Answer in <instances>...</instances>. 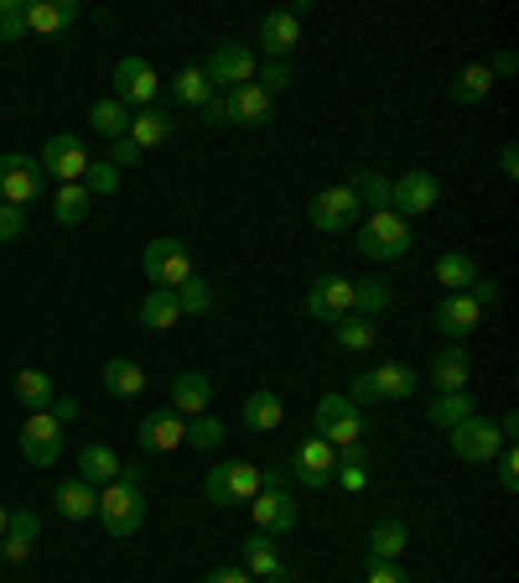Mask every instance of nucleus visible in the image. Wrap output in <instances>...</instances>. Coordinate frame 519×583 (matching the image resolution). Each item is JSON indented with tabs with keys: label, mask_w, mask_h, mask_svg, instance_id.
I'll use <instances>...</instances> for the list:
<instances>
[{
	"label": "nucleus",
	"mask_w": 519,
	"mask_h": 583,
	"mask_svg": "<svg viewBox=\"0 0 519 583\" xmlns=\"http://www.w3.org/2000/svg\"><path fill=\"white\" fill-rule=\"evenodd\" d=\"M416 386H421V375L410 370L406 359H385V365H375L369 375H353L348 402L353 406H363V402H406Z\"/></svg>",
	"instance_id": "f257e3e1"
},
{
	"label": "nucleus",
	"mask_w": 519,
	"mask_h": 583,
	"mask_svg": "<svg viewBox=\"0 0 519 583\" xmlns=\"http://www.w3.org/2000/svg\"><path fill=\"white\" fill-rule=\"evenodd\" d=\"M317 422V437L322 443H332L338 454L343 448H353V443H363V433H369V417H363V406H353L348 396H322L312 412Z\"/></svg>",
	"instance_id": "f03ea898"
},
{
	"label": "nucleus",
	"mask_w": 519,
	"mask_h": 583,
	"mask_svg": "<svg viewBox=\"0 0 519 583\" xmlns=\"http://www.w3.org/2000/svg\"><path fill=\"white\" fill-rule=\"evenodd\" d=\"M94 516L104 521V532H110V536H136L146 526V490L114 480V485L99 490V511H94Z\"/></svg>",
	"instance_id": "7ed1b4c3"
},
{
	"label": "nucleus",
	"mask_w": 519,
	"mask_h": 583,
	"mask_svg": "<svg viewBox=\"0 0 519 583\" xmlns=\"http://www.w3.org/2000/svg\"><path fill=\"white\" fill-rule=\"evenodd\" d=\"M250 511H254V526L266 536H286L297 526V501H291L281 470H260V495L250 501Z\"/></svg>",
	"instance_id": "20e7f679"
},
{
	"label": "nucleus",
	"mask_w": 519,
	"mask_h": 583,
	"mask_svg": "<svg viewBox=\"0 0 519 583\" xmlns=\"http://www.w3.org/2000/svg\"><path fill=\"white\" fill-rule=\"evenodd\" d=\"M141 271L151 287L161 292H177L182 281L192 276V250L182 240H172V235H161V240L146 245V256H141Z\"/></svg>",
	"instance_id": "39448f33"
},
{
	"label": "nucleus",
	"mask_w": 519,
	"mask_h": 583,
	"mask_svg": "<svg viewBox=\"0 0 519 583\" xmlns=\"http://www.w3.org/2000/svg\"><path fill=\"white\" fill-rule=\"evenodd\" d=\"M42 188H48V172H42L37 157H27V151H6L0 157V204L27 209V204L42 198Z\"/></svg>",
	"instance_id": "423d86ee"
},
{
	"label": "nucleus",
	"mask_w": 519,
	"mask_h": 583,
	"mask_svg": "<svg viewBox=\"0 0 519 583\" xmlns=\"http://www.w3.org/2000/svg\"><path fill=\"white\" fill-rule=\"evenodd\" d=\"M359 250L369 260H400L410 250V225L395 209H379L359 225Z\"/></svg>",
	"instance_id": "0eeeda50"
},
{
	"label": "nucleus",
	"mask_w": 519,
	"mask_h": 583,
	"mask_svg": "<svg viewBox=\"0 0 519 583\" xmlns=\"http://www.w3.org/2000/svg\"><path fill=\"white\" fill-rule=\"evenodd\" d=\"M203 495L213 505L254 501V495H260V470H254V464H244V458H223V464H213V470H208Z\"/></svg>",
	"instance_id": "6e6552de"
},
{
	"label": "nucleus",
	"mask_w": 519,
	"mask_h": 583,
	"mask_svg": "<svg viewBox=\"0 0 519 583\" xmlns=\"http://www.w3.org/2000/svg\"><path fill=\"white\" fill-rule=\"evenodd\" d=\"M441 204V178L437 172H426V167H410V172H400V178L390 182V209L400 214V219H416V214H431Z\"/></svg>",
	"instance_id": "1a4fd4ad"
},
{
	"label": "nucleus",
	"mask_w": 519,
	"mask_h": 583,
	"mask_svg": "<svg viewBox=\"0 0 519 583\" xmlns=\"http://www.w3.org/2000/svg\"><path fill=\"white\" fill-rule=\"evenodd\" d=\"M359 214H363V204L348 182H332V188H322V194L307 204V219H312V229H322V235H338V229L359 225Z\"/></svg>",
	"instance_id": "9d476101"
},
{
	"label": "nucleus",
	"mask_w": 519,
	"mask_h": 583,
	"mask_svg": "<svg viewBox=\"0 0 519 583\" xmlns=\"http://www.w3.org/2000/svg\"><path fill=\"white\" fill-rule=\"evenodd\" d=\"M21 454H27V464H37V470L58 464V458H63V422L52 417V412H32V417L21 422Z\"/></svg>",
	"instance_id": "9b49d317"
},
{
	"label": "nucleus",
	"mask_w": 519,
	"mask_h": 583,
	"mask_svg": "<svg viewBox=\"0 0 519 583\" xmlns=\"http://www.w3.org/2000/svg\"><path fill=\"white\" fill-rule=\"evenodd\" d=\"M447 437H452V454L462 458V464H493V458H499V448H503L499 422H488V417L457 422Z\"/></svg>",
	"instance_id": "f8f14e48"
},
{
	"label": "nucleus",
	"mask_w": 519,
	"mask_h": 583,
	"mask_svg": "<svg viewBox=\"0 0 519 583\" xmlns=\"http://www.w3.org/2000/svg\"><path fill=\"white\" fill-rule=\"evenodd\" d=\"M307 313H312L317 324H338V318H348L353 313V281L338 271H322L312 281V292H307Z\"/></svg>",
	"instance_id": "ddd939ff"
},
{
	"label": "nucleus",
	"mask_w": 519,
	"mask_h": 583,
	"mask_svg": "<svg viewBox=\"0 0 519 583\" xmlns=\"http://www.w3.org/2000/svg\"><path fill=\"white\" fill-rule=\"evenodd\" d=\"M203 73H208V83L213 89H239V83H254V52L244 48V42H219L213 48V58L203 63Z\"/></svg>",
	"instance_id": "4468645a"
},
{
	"label": "nucleus",
	"mask_w": 519,
	"mask_h": 583,
	"mask_svg": "<svg viewBox=\"0 0 519 583\" xmlns=\"http://www.w3.org/2000/svg\"><path fill=\"white\" fill-rule=\"evenodd\" d=\"M332 470H338V448L322 443V437H301L297 454H291V474H297L307 490H328L332 485Z\"/></svg>",
	"instance_id": "2eb2a0df"
},
{
	"label": "nucleus",
	"mask_w": 519,
	"mask_h": 583,
	"mask_svg": "<svg viewBox=\"0 0 519 583\" xmlns=\"http://www.w3.org/2000/svg\"><path fill=\"white\" fill-rule=\"evenodd\" d=\"M114 99L120 105H141V110H151L157 105V68L146 63V58H120L114 63Z\"/></svg>",
	"instance_id": "dca6fc26"
},
{
	"label": "nucleus",
	"mask_w": 519,
	"mask_h": 583,
	"mask_svg": "<svg viewBox=\"0 0 519 583\" xmlns=\"http://www.w3.org/2000/svg\"><path fill=\"white\" fill-rule=\"evenodd\" d=\"M223 110H229V126L254 130V126H270L276 99H270L260 83H239V89H229V95H223Z\"/></svg>",
	"instance_id": "f3484780"
},
{
	"label": "nucleus",
	"mask_w": 519,
	"mask_h": 583,
	"mask_svg": "<svg viewBox=\"0 0 519 583\" xmlns=\"http://www.w3.org/2000/svg\"><path fill=\"white\" fill-rule=\"evenodd\" d=\"M42 172H52L58 182H79L83 167H89V151H83L79 136H48V146H42Z\"/></svg>",
	"instance_id": "a211bd4d"
},
{
	"label": "nucleus",
	"mask_w": 519,
	"mask_h": 583,
	"mask_svg": "<svg viewBox=\"0 0 519 583\" xmlns=\"http://www.w3.org/2000/svg\"><path fill=\"white\" fill-rule=\"evenodd\" d=\"M136 437H141L146 454H172V448H182V437H188V417H177L172 406L167 412H146Z\"/></svg>",
	"instance_id": "6ab92c4d"
},
{
	"label": "nucleus",
	"mask_w": 519,
	"mask_h": 583,
	"mask_svg": "<svg viewBox=\"0 0 519 583\" xmlns=\"http://www.w3.org/2000/svg\"><path fill=\"white\" fill-rule=\"evenodd\" d=\"M79 17V0H27V37H58Z\"/></svg>",
	"instance_id": "aec40b11"
},
{
	"label": "nucleus",
	"mask_w": 519,
	"mask_h": 583,
	"mask_svg": "<svg viewBox=\"0 0 519 583\" xmlns=\"http://www.w3.org/2000/svg\"><path fill=\"white\" fill-rule=\"evenodd\" d=\"M301 17H307V6H291V11H270L266 21H260V48L270 52V58H281L301 42Z\"/></svg>",
	"instance_id": "412c9836"
},
{
	"label": "nucleus",
	"mask_w": 519,
	"mask_h": 583,
	"mask_svg": "<svg viewBox=\"0 0 519 583\" xmlns=\"http://www.w3.org/2000/svg\"><path fill=\"white\" fill-rule=\"evenodd\" d=\"M37 536H42V516H37L32 505H27V511H11L6 536H0V557H6V563H27L37 547Z\"/></svg>",
	"instance_id": "4be33fe9"
},
{
	"label": "nucleus",
	"mask_w": 519,
	"mask_h": 583,
	"mask_svg": "<svg viewBox=\"0 0 519 583\" xmlns=\"http://www.w3.org/2000/svg\"><path fill=\"white\" fill-rule=\"evenodd\" d=\"M431 318H437V328H441V334H452V339H462V334H472V328L483 324V308L472 303L468 292H447V297L437 303V313H431Z\"/></svg>",
	"instance_id": "5701e85b"
},
{
	"label": "nucleus",
	"mask_w": 519,
	"mask_h": 583,
	"mask_svg": "<svg viewBox=\"0 0 519 583\" xmlns=\"http://www.w3.org/2000/svg\"><path fill=\"white\" fill-rule=\"evenodd\" d=\"M208 406H213V381L203 370H182L172 381V412L177 417H203Z\"/></svg>",
	"instance_id": "b1692460"
},
{
	"label": "nucleus",
	"mask_w": 519,
	"mask_h": 583,
	"mask_svg": "<svg viewBox=\"0 0 519 583\" xmlns=\"http://www.w3.org/2000/svg\"><path fill=\"white\" fill-rule=\"evenodd\" d=\"M406 542H410L406 521L385 516L375 532H369V542H363V557H369V563H400V557H406Z\"/></svg>",
	"instance_id": "393cba45"
},
{
	"label": "nucleus",
	"mask_w": 519,
	"mask_h": 583,
	"mask_svg": "<svg viewBox=\"0 0 519 583\" xmlns=\"http://www.w3.org/2000/svg\"><path fill=\"white\" fill-rule=\"evenodd\" d=\"M468 375H472V359L462 344H447V349H437V359H431V386L441 391H468Z\"/></svg>",
	"instance_id": "a878e982"
},
{
	"label": "nucleus",
	"mask_w": 519,
	"mask_h": 583,
	"mask_svg": "<svg viewBox=\"0 0 519 583\" xmlns=\"http://www.w3.org/2000/svg\"><path fill=\"white\" fill-rule=\"evenodd\" d=\"M239 567L250 573V579H270V573H281V547H276V536H266V532H254V536H244L239 542Z\"/></svg>",
	"instance_id": "bb28decb"
},
{
	"label": "nucleus",
	"mask_w": 519,
	"mask_h": 583,
	"mask_svg": "<svg viewBox=\"0 0 519 583\" xmlns=\"http://www.w3.org/2000/svg\"><path fill=\"white\" fill-rule=\"evenodd\" d=\"M239 422H244L250 433H276V427L286 422V402L276 396V391H250L244 406H239Z\"/></svg>",
	"instance_id": "cd10ccee"
},
{
	"label": "nucleus",
	"mask_w": 519,
	"mask_h": 583,
	"mask_svg": "<svg viewBox=\"0 0 519 583\" xmlns=\"http://www.w3.org/2000/svg\"><path fill=\"white\" fill-rule=\"evenodd\" d=\"M468 417H478L472 391H441L437 402L426 406V422H431V427H441V433H452L457 422H468Z\"/></svg>",
	"instance_id": "c85d7f7f"
},
{
	"label": "nucleus",
	"mask_w": 519,
	"mask_h": 583,
	"mask_svg": "<svg viewBox=\"0 0 519 583\" xmlns=\"http://www.w3.org/2000/svg\"><path fill=\"white\" fill-rule=\"evenodd\" d=\"M488 89H493L488 63H468L447 79V99H452V105H478V99H488Z\"/></svg>",
	"instance_id": "c756f323"
},
{
	"label": "nucleus",
	"mask_w": 519,
	"mask_h": 583,
	"mask_svg": "<svg viewBox=\"0 0 519 583\" xmlns=\"http://www.w3.org/2000/svg\"><path fill=\"white\" fill-rule=\"evenodd\" d=\"M99 511V490L89 480H63L58 485V516L63 521H89Z\"/></svg>",
	"instance_id": "7c9ffc66"
},
{
	"label": "nucleus",
	"mask_w": 519,
	"mask_h": 583,
	"mask_svg": "<svg viewBox=\"0 0 519 583\" xmlns=\"http://www.w3.org/2000/svg\"><path fill=\"white\" fill-rule=\"evenodd\" d=\"M172 130H177V120L161 105H151V110H141L136 120H130V141L141 146V151H151V146H161V141H172Z\"/></svg>",
	"instance_id": "2f4dec72"
},
{
	"label": "nucleus",
	"mask_w": 519,
	"mask_h": 583,
	"mask_svg": "<svg viewBox=\"0 0 519 583\" xmlns=\"http://www.w3.org/2000/svg\"><path fill=\"white\" fill-rule=\"evenodd\" d=\"M332 328H338V334H332V339H338V349H348V355H369V349L379 344L375 318H363V313H348V318H338Z\"/></svg>",
	"instance_id": "473e14b6"
},
{
	"label": "nucleus",
	"mask_w": 519,
	"mask_h": 583,
	"mask_svg": "<svg viewBox=\"0 0 519 583\" xmlns=\"http://www.w3.org/2000/svg\"><path fill=\"white\" fill-rule=\"evenodd\" d=\"M141 324L151 328V334H172V328L182 324V308H177V297H172V292H161V287L146 292V303H141Z\"/></svg>",
	"instance_id": "72a5a7b5"
},
{
	"label": "nucleus",
	"mask_w": 519,
	"mask_h": 583,
	"mask_svg": "<svg viewBox=\"0 0 519 583\" xmlns=\"http://www.w3.org/2000/svg\"><path fill=\"white\" fill-rule=\"evenodd\" d=\"M177 297V308H182V318H208V313L219 308V292H213V281H203V276L192 271L182 287L172 292Z\"/></svg>",
	"instance_id": "f704fd0d"
},
{
	"label": "nucleus",
	"mask_w": 519,
	"mask_h": 583,
	"mask_svg": "<svg viewBox=\"0 0 519 583\" xmlns=\"http://www.w3.org/2000/svg\"><path fill=\"white\" fill-rule=\"evenodd\" d=\"M79 480H89V485H114L120 480V458H114V448H104V443H89L79 454Z\"/></svg>",
	"instance_id": "c9c22d12"
},
{
	"label": "nucleus",
	"mask_w": 519,
	"mask_h": 583,
	"mask_svg": "<svg viewBox=\"0 0 519 583\" xmlns=\"http://www.w3.org/2000/svg\"><path fill=\"white\" fill-rule=\"evenodd\" d=\"M99 381H104L110 396H141V391H146V370L136 365V359H104Z\"/></svg>",
	"instance_id": "e433bc0d"
},
{
	"label": "nucleus",
	"mask_w": 519,
	"mask_h": 583,
	"mask_svg": "<svg viewBox=\"0 0 519 583\" xmlns=\"http://www.w3.org/2000/svg\"><path fill=\"white\" fill-rule=\"evenodd\" d=\"M478 276H483V271H478V260H472L468 250H447V256L437 260V281L447 292H468Z\"/></svg>",
	"instance_id": "4c0bfd02"
},
{
	"label": "nucleus",
	"mask_w": 519,
	"mask_h": 583,
	"mask_svg": "<svg viewBox=\"0 0 519 583\" xmlns=\"http://www.w3.org/2000/svg\"><path fill=\"white\" fill-rule=\"evenodd\" d=\"M348 188L359 194V204H369V209H390V178L385 172H375V167H353L348 172Z\"/></svg>",
	"instance_id": "58836bf2"
},
{
	"label": "nucleus",
	"mask_w": 519,
	"mask_h": 583,
	"mask_svg": "<svg viewBox=\"0 0 519 583\" xmlns=\"http://www.w3.org/2000/svg\"><path fill=\"white\" fill-rule=\"evenodd\" d=\"M89 204H94V198H89L83 182H63V188L52 194V219H58V225H83V219H89Z\"/></svg>",
	"instance_id": "ea45409f"
},
{
	"label": "nucleus",
	"mask_w": 519,
	"mask_h": 583,
	"mask_svg": "<svg viewBox=\"0 0 519 583\" xmlns=\"http://www.w3.org/2000/svg\"><path fill=\"white\" fill-rule=\"evenodd\" d=\"M52 396H58V391H52V375L48 370H32V365H27V370L17 375V402L27 406V412H48Z\"/></svg>",
	"instance_id": "a19ab883"
},
{
	"label": "nucleus",
	"mask_w": 519,
	"mask_h": 583,
	"mask_svg": "<svg viewBox=\"0 0 519 583\" xmlns=\"http://www.w3.org/2000/svg\"><path fill=\"white\" fill-rule=\"evenodd\" d=\"M390 281L385 276H363V281H353V313H363V318H375V313L390 308Z\"/></svg>",
	"instance_id": "79ce46f5"
},
{
	"label": "nucleus",
	"mask_w": 519,
	"mask_h": 583,
	"mask_svg": "<svg viewBox=\"0 0 519 583\" xmlns=\"http://www.w3.org/2000/svg\"><path fill=\"white\" fill-rule=\"evenodd\" d=\"M89 126H94L99 136L120 141V136H130V110L120 105V99H99L94 110H89Z\"/></svg>",
	"instance_id": "37998d69"
},
{
	"label": "nucleus",
	"mask_w": 519,
	"mask_h": 583,
	"mask_svg": "<svg viewBox=\"0 0 519 583\" xmlns=\"http://www.w3.org/2000/svg\"><path fill=\"white\" fill-rule=\"evenodd\" d=\"M172 95L182 99V105H192V110H203V105H208L213 95H219V89L208 83V73H203V68H182V73L172 79Z\"/></svg>",
	"instance_id": "c03bdc74"
},
{
	"label": "nucleus",
	"mask_w": 519,
	"mask_h": 583,
	"mask_svg": "<svg viewBox=\"0 0 519 583\" xmlns=\"http://www.w3.org/2000/svg\"><path fill=\"white\" fill-rule=\"evenodd\" d=\"M188 448H198V454H219L223 448V422L219 417H188V437H182Z\"/></svg>",
	"instance_id": "a18cd8bd"
},
{
	"label": "nucleus",
	"mask_w": 519,
	"mask_h": 583,
	"mask_svg": "<svg viewBox=\"0 0 519 583\" xmlns=\"http://www.w3.org/2000/svg\"><path fill=\"white\" fill-rule=\"evenodd\" d=\"M83 188H89V198H99V194H114V188H120V167L110 162V157H104V162H94V157H89V167H83Z\"/></svg>",
	"instance_id": "49530a36"
},
{
	"label": "nucleus",
	"mask_w": 519,
	"mask_h": 583,
	"mask_svg": "<svg viewBox=\"0 0 519 583\" xmlns=\"http://www.w3.org/2000/svg\"><path fill=\"white\" fill-rule=\"evenodd\" d=\"M27 37V0H0V42Z\"/></svg>",
	"instance_id": "de8ad7c7"
},
{
	"label": "nucleus",
	"mask_w": 519,
	"mask_h": 583,
	"mask_svg": "<svg viewBox=\"0 0 519 583\" xmlns=\"http://www.w3.org/2000/svg\"><path fill=\"white\" fill-rule=\"evenodd\" d=\"M254 83H260V89L276 99L281 89H291V63H281V58H270V63H254Z\"/></svg>",
	"instance_id": "09e8293b"
},
{
	"label": "nucleus",
	"mask_w": 519,
	"mask_h": 583,
	"mask_svg": "<svg viewBox=\"0 0 519 583\" xmlns=\"http://www.w3.org/2000/svg\"><path fill=\"white\" fill-rule=\"evenodd\" d=\"M493 470H499V490H503V495H519V448H515V443H509V448H499Z\"/></svg>",
	"instance_id": "8fccbe9b"
},
{
	"label": "nucleus",
	"mask_w": 519,
	"mask_h": 583,
	"mask_svg": "<svg viewBox=\"0 0 519 583\" xmlns=\"http://www.w3.org/2000/svg\"><path fill=\"white\" fill-rule=\"evenodd\" d=\"M27 235V209L17 204H0V245H17Z\"/></svg>",
	"instance_id": "3c124183"
},
{
	"label": "nucleus",
	"mask_w": 519,
	"mask_h": 583,
	"mask_svg": "<svg viewBox=\"0 0 519 583\" xmlns=\"http://www.w3.org/2000/svg\"><path fill=\"white\" fill-rule=\"evenodd\" d=\"M468 297L478 303V308H499V303H503V287L493 281V276H478V281L468 287Z\"/></svg>",
	"instance_id": "603ef678"
},
{
	"label": "nucleus",
	"mask_w": 519,
	"mask_h": 583,
	"mask_svg": "<svg viewBox=\"0 0 519 583\" xmlns=\"http://www.w3.org/2000/svg\"><path fill=\"white\" fill-rule=\"evenodd\" d=\"M363 583H410V579L400 563H369L363 567Z\"/></svg>",
	"instance_id": "864d4df0"
},
{
	"label": "nucleus",
	"mask_w": 519,
	"mask_h": 583,
	"mask_svg": "<svg viewBox=\"0 0 519 583\" xmlns=\"http://www.w3.org/2000/svg\"><path fill=\"white\" fill-rule=\"evenodd\" d=\"M198 115H203V126H208V130H229V110H223V95H213Z\"/></svg>",
	"instance_id": "5fc2aeb1"
},
{
	"label": "nucleus",
	"mask_w": 519,
	"mask_h": 583,
	"mask_svg": "<svg viewBox=\"0 0 519 583\" xmlns=\"http://www.w3.org/2000/svg\"><path fill=\"white\" fill-rule=\"evenodd\" d=\"M110 162L114 167H136V162H141V146L130 141V136H120V141H114V151H110Z\"/></svg>",
	"instance_id": "6e6d98bb"
},
{
	"label": "nucleus",
	"mask_w": 519,
	"mask_h": 583,
	"mask_svg": "<svg viewBox=\"0 0 519 583\" xmlns=\"http://www.w3.org/2000/svg\"><path fill=\"white\" fill-rule=\"evenodd\" d=\"M488 73H493V83H499V79H515V73H519V58H515V52H499V58L488 63Z\"/></svg>",
	"instance_id": "4d7b16f0"
},
{
	"label": "nucleus",
	"mask_w": 519,
	"mask_h": 583,
	"mask_svg": "<svg viewBox=\"0 0 519 583\" xmlns=\"http://www.w3.org/2000/svg\"><path fill=\"white\" fill-rule=\"evenodd\" d=\"M203 583H254V579L244 573V567H213V573H208Z\"/></svg>",
	"instance_id": "13d9d810"
},
{
	"label": "nucleus",
	"mask_w": 519,
	"mask_h": 583,
	"mask_svg": "<svg viewBox=\"0 0 519 583\" xmlns=\"http://www.w3.org/2000/svg\"><path fill=\"white\" fill-rule=\"evenodd\" d=\"M499 172H503V178H519V146L515 141L499 151Z\"/></svg>",
	"instance_id": "bf43d9fd"
},
{
	"label": "nucleus",
	"mask_w": 519,
	"mask_h": 583,
	"mask_svg": "<svg viewBox=\"0 0 519 583\" xmlns=\"http://www.w3.org/2000/svg\"><path fill=\"white\" fill-rule=\"evenodd\" d=\"M48 412H52L58 422H68V417H79V402H73V396H52Z\"/></svg>",
	"instance_id": "052dcab7"
},
{
	"label": "nucleus",
	"mask_w": 519,
	"mask_h": 583,
	"mask_svg": "<svg viewBox=\"0 0 519 583\" xmlns=\"http://www.w3.org/2000/svg\"><path fill=\"white\" fill-rule=\"evenodd\" d=\"M254 583H297V573H291V567H281V573H270V579H254Z\"/></svg>",
	"instance_id": "680f3d73"
},
{
	"label": "nucleus",
	"mask_w": 519,
	"mask_h": 583,
	"mask_svg": "<svg viewBox=\"0 0 519 583\" xmlns=\"http://www.w3.org/2000/svg\"><path fill=\"white\" fill-rule=\"evenodd\" d=\"M6 521H11V511H6V505H0V536H6Z\"/></svg>",
	"instance_id": "e2e57ef3"
}]
</instances>
